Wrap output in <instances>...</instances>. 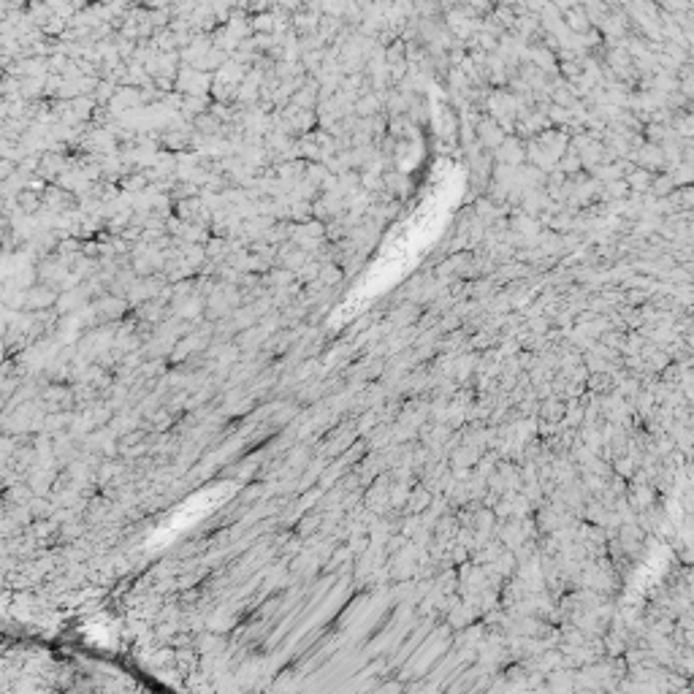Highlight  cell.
Here are the masks:
<instances>
[{"label": "cell", "mask_w": 694, "mask_h": 694, "mask_svg": "<svg viewBox=\"0 0 694 694\" xmlns=\"http://www.w3.org/2000/svg\"><path fill=\"white\" fill-rule=\"evenodd\" d=\"M220 502H223V499H220V491H209V494L193 497L190 502H185V505L179 507L177 513H171L169 521H166V524L158 529V535H163V537L179 535L182 529H188V526L196 524L198 518L207 516L209 510L220 505Z\"/></svg>", "instance_id": "1"}]
</instances>
